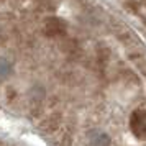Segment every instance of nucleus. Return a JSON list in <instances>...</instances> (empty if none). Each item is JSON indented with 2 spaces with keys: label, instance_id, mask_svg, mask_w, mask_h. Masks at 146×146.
Masks as SVG:
<instances>
[{
  "label": "nucleus",
  "instance_id": "f257e3e1",
  "mask_svg": "<svg viewBox=\"0 0 146 146\" xmlns=\"http://www.w3.org/2000/svg\"><path fill=\"white\" fill-rule=\"evenodd\" d=\"M43 35L46 38H64L67 35V25L58 17H51L43 25Z\"/></svg>",
  "mask_w": 146,
  "mask_h": 146
},
{
  "label": "nucleus",
  "instance_id": "f03ea898",
  "mask_svg": "<svg viewBox=\"0 0 146 146\" xmlns=\"http://www.w3.org/2000/svg\"><path fill=\"white\" fill-rule=\"evenodd\" d=\"M0 146H30V145L23 143L20 139L10 138V136H2L0 135Z\"/></svg>",
  "mask_w": 146,
  "mask_h": 146
},
{
  "label": "nucleus",
  "instance_id": "7ed1b4c3",
  "mask_svg": "<svg viewBox=\"0 0 146 146\" xmlns=\"http://www.w3.org/2000/svg\"><path fill=\"white\" fill-rule=\"evenodd\" d=\"M143 2H145V5H146V0H143Z\"/></svg>",
  "mask_w": 146,
  "mask_h": 146
},
{
  "label": "nucleus",
  "instance_id": "20e7f679",
  "mask_svg": "<svg viewBox=\"0 0 146 146\" xmlns=\"http://www.w3.org/2000/svg\"><path fill=\"white\" fill-rule=\"evenodd\" d=\"M0 2H3V0H0Z\"/></svg>",
  "mask_w": 146,
  "mask_h": 146
}]
</instances>
